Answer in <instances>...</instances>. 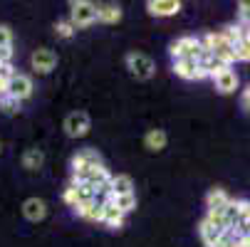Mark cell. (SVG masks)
<instances>
[{"label":"cell","mask_w":250,"mask_h":247,"mask_svg":"<svg viewBox=\"0 0 250 247\" xmlns=\"http://www.w3.org/2000/svg\"><path fill=\"white\" fill-rule=\"evenodd\" d=\"M75 213L89 223H102V215H104V205L99 203H80L75 205Z\"/></svg>","instance_id":"obj_15"},{"label":"cell","mask_w":250,"mask_h":247,"mask_svg":"<svg viewBox=\"0 0 250 247\" xmlns=\"http://www.w3.org/2000/svg\"><path fill=\"white\" fill-rule=\"evenodd\" d=\"M97 20L104 25H117L122 20V8L114 3H106V5H97Z\"/></svg>","instance_id":"obj_17"},{"label":"cell","mask_w":250,"mask_h":247,"mask_svg":"<svg viewBox=\"0 0 250 247\" xmlns=\"http://www.w3.org/2000/svg\"><path fill=\"white\" fill-rule=\"evenodd\" d=\"M0 47H13V32L5 25H0Z\"/></svg>","instance_id":"obj_30"},{"label":"cell","mask_w":250,"mask_h":247,"mask_svg":"<svg viewBox=\"0 0 250 247\" xmlns=\"http://www.w3.org/2000/svg\"><path fill=\"white\" fill-rule=\"evenodd\" d=\"M69 22L77 27H89L97 22V5L89 0H77V3H69Z\"/></svg>","instance_id":"obj_2"},{"label":"cell","mask_w":250,"mask_h":247,"mask_svg":"<svg viewBox=\"0 0 250 247\" xmlns=\"http://www.w3.org/2000/svg\"><path fill=\"white\" fill-rule=\"evenodd\" d=\"M168 52H171L173 59H196V62H198L203 47H201V40H198V38H191V35H186V38L173 40L171 47H168Z\"/></svg>","instance_id":"obj_3"},{"label":"cell","mask_w":250,"mask_h":247,"mask_svg":"<svg viewBox=\"0 0 250 247\" xmlns=\"http://www.w3.org/2000/svg\"><path fill=\"white\" fill-rule=\"evenodd\" d=\"M109 188H112V198H117V195H129V193H134V181H131V175L119 173V175H112Z\"/></svg>","instance_id":"obj_16"},{"label":"cell","mask_w":250,"mask_h":247,"mask_svg":"<svg viewBox=\"0 0 250 247\" xmlns=\"http://www.w3.org/2000/svg\"><path fill=\"white\" fill-rule=\"evenodd\" d=\"M94 166H102V156L94 151V149H82L72 156V171H80V168H94Z\"/></svg>","instance_id":"obj_12"},{"label":"cell","mask_w":250,"mask_h":247,"mask_svg":"<svg viewBox=\"0 0 250 247\" xmlns=\"http://www.w3.org/2000/svg\"><path fill=\"white\" fill-rule=\"evenodd\" d=\"M206 220H208V223H213L216 228H221L223 232H228V230H230V228H228V223H226V218H223V215H218V213H208V215H206Z\"/></svg>","instance_id":"obj_28"},{"label":"cell","mask_w":250,"mask_h":247,"mask_svg":"<svg viewBox=\"0 0 250 247\" xmlns=\"http://www.w3.org/2000/svg\"><path fill=\"white\" fill-rule=\"evenodd\" d=\"M201 47L208 50L216 59H221V62H226L228 67H233V62H235V50H233L230 42L223 40L221 32H208L206 38H201Z\"/></svg>","instance_id":"obj_1"},{"label":"cell","mask_w":250,"mask_h":247,"mask_svg":"<svg viewBox=\"0 0 250 247\" xmlns=\"http://www.w3.org/2000/svg\"><path fill=\"white\" fill-rule=\"evenodd\" d=\"M230 200H233V198H230L223 188H213V190L206 195V208H208V213H218V215H223V210L228 208Z\"/></svg>","instance_id":"obj_10"},{"label":"cell","mask_w":250,"mask_h":247,"mask_svg":"<svg viewBox=\"0 0 250 247\" xmlns=\"http://www.w3.org/2000/svg\"><path fill=\"white\" fill-rule=\"evenodd\" d=\"M89 129H92V121L84 112H72L64 119V133L69 138H82L89 133Z\"/></svg>","instance_id":"obj_5"},{"label":"cell","mask_w":250,"mask_h":247,"mask_svg":"<svg viewBox=\"0 0 250 247\" xmlns=\"http://www.w3.org/2000/svg\"><path fill=\"white\" fill-rule=\"evenodd\" d=\"M235 50V62H250V27L238 25V45Z\"/></svg>","instance_id":"obj_13"},{"label":"cell","mask_w":250,"mask_h":247,"mask_svg":"<svg viewBox=\"0 0 250 247\" xmlns=\"http://www.w3.org/2000/svg\"><path fill=\"white\" fill-rule=\"evenodd\" d=\"M42 163H45V153L40 149H27L22 153V166L27 171H38V168H42Z\"/></svg>","instance_id":"obj_21"},{"label":"cell","mask_w":250,"mask_h":247,"mask_svg":"<svg viewBox=\"0 0 250 247\" xmlns=\"http://www.w3.org/2000/svg\"><path fill=\"white\" fill-rule=\"evenodd\" d=\"M8 94V79H3V77H0V99H3Z\"/></svg>","instance_id":"obj_32"},{"label":"cell","mask_w":250,"mask_h":247,"mask_svg":"<svg viewBox=\"0 0 250 247\" xmlns=\"http://www.w3.org/2000/svg\"><path fill=\"white\" fill-rule=\"evenodd\" d=\"M112 205L119 210V213H131V210H136V195L134 193H129V195H117V198H112Z\"/></svg>","instance_id":"obj_22"},{"label":"cell","mask_w":250,"mask_h":247,"mask_svg":"<svg viewBox=\"0 0 250 247\" xmlns=\"http://www.w3.org/2000/svg\"><path fill=\"white\" fill-rule=\"evenodd\" d=\"M243 107H248V109H250V87L243 92Z\"/></svg>","instance_id":"obj_33"},{"label":"cell","mask_w":250,"mask_h":247,"mask_svg":"<svg viewBox=\"0 0 250 247\" xmlns=\"http://www.w3.org/2000/svg\"><path fill=\"white\" fill-rule=\"evenodd\" d=\"M173 72L181 79H203L206 69L196 59H173Z\"/></svg>","instance_id":"obj_8"},{"label":"cell","mask_w":250,"mask_h":247,"mask_svg":"<svg viewBox=\"0 0 250 247\" xmlns=\"http://www.w3.org/2000/svg\"><path fill=\"white\" fill-rule=\"evenodd\" d=\"M30 64H32V69L38 75H47V72H52V69L57 67V55L52 50H47V47H40V50L32 52Z\"/></svg>","instance_id":"obj_7"},{"label":"cell","mask_w":250,"mask_h":247,"mask_svg":"<svg viewBox=\"0 0 250 247\" xmlns=\"http://www.w3.org/2000/svg\"><path fill=\"white\" fill-rule=\"evenodd\" d=\"M213 247H238V237H235V235L228 230V232H226V235H223V237L216 242V245H213Z\"/></svg>","instance_id":"obj_29"},{"label":"cell","mask_w":250,"mask_h":247,"mask_svg":"<svg viewBox=\"0 0 250 247\" xmlns=\"http://www.w3.org/2000/svg\"><path fill=\"white\" fill-rule=\"evenodd\" d=\"M146 10L156 18H168V15L181 13V3H178V0H149Z\"/></svg>","instance_id":"obj_11"},{"label":"cell","mask_w":250,"mask_h":247,"mask_svg":"<svg viewBox=\"0 0 250 247\" xmlns=\"http://www.w3.org/2000/svg\"><path fill=\"white\" fill-rule=\"evenodd\" d=\"M248 237H250V220H248Z\"/></svg>","instance_id":"obj_34"},{"label":"cell","mask_w":250,"mask_h":247,"mask_svg":"<svg viewBox=\"0 0 250 247\" xmlns=\"http://www.w3.org/2000/svg\"><path fill=\"white\" fill-rule=\"evenodd\" d=\"M55 32H57V38H62V40H69V38H72V35H75L77 30H75V25L69 22V20H60V22L55 25Z\"/></svg>","instance_id":"obj_24"},{"label":"cell","mask_w":250,"mask_h":247,"mask_svg":"<svg viewBox=\"0 0 250 247\" xmlns=\"http://www.w3.org/2000/svg\"><path fill=\"white\" fill-rule=\"evenodd\" d=\"M166 141H168V136H166V131H164V129H151V131L144 136L146 149H149V151H154V153H159V151H164V149H166Z\"/></svg>","instance_id":"obj_19"},{"label":"cell","mask_w":250,"mask_h":247,"mask_svg":"<svg viewBox=\"0 0 250 247\" xmlns=\"http://www.w3.org/2000/svg\"><path fill=\"white\" fill-rule=\"evenodd\" d=\"M0 109H3L5 114H15V112L20 109V101H15L13 96H8V94H5L3 99H0Z\"/></svg>","instance_id":"obj_27"},{"label":"cell","mask_w":250,"mask_h":247,"mask_svg":"<svg viewBox=\"0 0 250 247\" xmlns=\"http://www.w3.org/2000/svg\"><path fill=\"white\" fill-rule=\"evenodd\" d=\"M198 232H201V240L208 245V247H213V245H216L226 232L221 230V228H216V225H213V223H208L206 218L201 220V225H198Z\"/></svg>","instance_id":"obj_18"},{"label":"cell","mask_w":250,"mask_h":247,"mask_svg":"<svg viewBox=\"0 0 250 247\" xmlns=\"http://www.w3.org/2000/svg\"><path fill=\"white\" fill-rule=\"evenodd\" d=\"M22 215H25L30 223H40V220H45V215H47V205H45V200H42V198H27V200L22 203Z\"/></svg>","instance_id":"obj_9"},{"label":"cell","mask_w":250,"mask_h":247,"mask_svg":"<svg viewBox=\"0 0 250 247\" xmlns=\"http://www.w3.org/2000/svg\"><path fill=\"white\" fill-rule=\"evenodd\" d=\"M62 198H64V203H67V205H72V208L77 205V190H75V186H72V183L67 186V190H64V195H62Z\"/></svg>","instance_id":"obj_31"},{"label":"cell","mask_w":250,"mask_h":247,"mask_svg":"<svg viewBox=\"0 0 250 247\" xmlns=\"http://www.w3.org/2000/svg\"><path fill=\"white\" fill-rule=\"evenodd\" d=\"M235 208H238V225H248V220H250V200L238 198Z\"/></svg>","instance_id":"obj_23"},{"label":"cell","mask_w":250,"mask_h":247,"mask_svg":"<svg viewBox=\"0 0 250 247\" xmlns=\"http://www.w3.org/2000/svg\"><path fill=\"white\" fill-rule=\"evenodd\" d=\"M32 94V79L22 72H15L8 79V96H13L15 101H25Z\"/></svg>","instance_id":"obj_6"},{"label":"cell","mask_w":250,"mask_h":247,"mask_svg":"<svg viewBox=\"0 0 250 247\" xmlns=\"http://www.w3.org/2000/svg\"><path fill=\"white\" fill-rule=\"evenodd\" d=\"M223 218H226V223H228V228H230V230L238 225V208H235V200H230V203H228V208L223 210Z\"/></svg>","instance_id":"obj_25"},{"label":"cell","mask_w":250,"mask_h":247,"mask_svg":"<svg viewBox=\"0 0 250 247\" xmlns=\"http://www.w3.org/2000/svg\"><path fill=\"white\" fill-rule=\"evenodd\" d=\"M102 223H104L106 228H112V230H119V228H124V213H119V210H117L112 203H104Z\"/></svg>","instance_id":"obj_20"},{"label":"cell","mask_w":250,"mask_h":247,"mask_svg":"<svg viewBox=\"0 0 250 247\" xmlns=\"http://www.w3.org/2000/svg\"><path fill=\"white\" fill-rule=\"evenodd\" d=\"M213 82H216V89L221 94H233L238 89V75L233 72V67H228L226 72H221L218 77H213Z\"/></svg>","instance_id":"obj_14"},{"label":"cell","mask_w":250,"mask_h":247,"mask_svg":"<svg viewBox=\"0 0 250 247\" xmlns=\"http://www.w3.org/2000/svg\"><path fill=\"white\" fill-rule=\"evenodd\" d=\"M238 18H240L238 25H248V27H250V0H243V3H238Z\"/></svg>","instance_id":"obj_26"},{"label":"cell","mask_w":250,"mask_h":247,"mask_svg":"<svg viewBox=\"0 0 250 247\" xmlns=\"http://www.w3.org/2000/svg\"><path fill=\"white\" fill-rule=\"evenodd\" d=\"M126 69H129L136 79H149V77H154V72H156V64H154V59H151L149 55H144V52H129V55H126Z\"/></svg>","instance_id":"obj_4"}]
</instances>
